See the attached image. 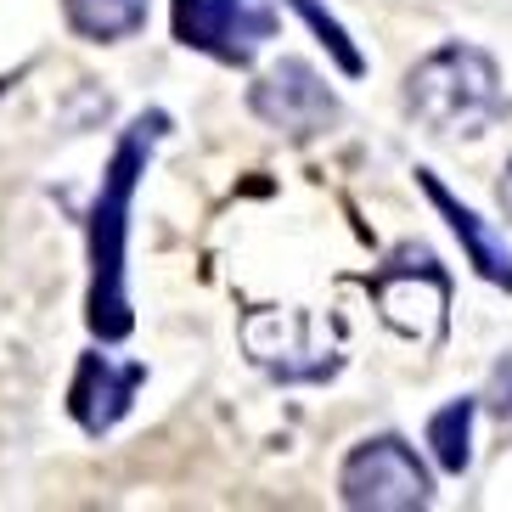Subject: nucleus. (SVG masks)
<instances>
[{
    "label": "nucleus",
    "instance_id": "1",
    "mask_svg": "<svg viewBox=\"0 0 512 512\" xmlns=\"http://www.w3.org/2000/svg\"><path fill=\"white\" fill-rule=\"evenodd\" d=\"M169 130V113H141L130 130H124L119 152L102 175V192L91 203V332L119 344L130 338L136 316H130V293H124V237H130V197H136V181L147 169V152L158 147V136Z\"/></svg>",
    "mask_w": 512,
    "mask_h": 512
},
{
    "label": "nucleus",
    "instance_id": "2",
    "mask_svg": "<svg viewBox=\"0 0 512 512\" xmlns=\"http://www.w3.org/2000/svg\"><path fill=\"white\" fill-rule=\"evenodd\" d=\"M406 113L428 136H484L507 113L496 57L467 40L428 51L406 74Z\"/></svg>",
    "mask_w": 512,
    "mask_h": 512
},
{
    "label": "nucleus",
    "instance_id": "3",
    "mask_svg": "<svg viewBox=\"0 0 512 512\" xmlns=\"http://www.w3.org/2000/svg\"><path fill=\"white\" fill-rule=\"evenodd\" d=\"M377 316L389 321L400 338H411L417 349H434L451 327V282L439 271V259L422 242H400L389 254V265L377 276H366Z\"/></svg>",
    "mask_w": 512,
    "mask_h": 512
},
{
    "label": "nucleus",
    "instance_id": "4",
    "mask_svg": "<svg viewBox=\"0 0 512 512\" xmlns=\"http://www.w3.org/2000/svg\"><path fill=\"white\" fill-rule=\"evenodd\" d=\"M242 349L259 372L282 377V383H327L344 366L338 332L316 310H248L242 316Z\"/></svg>",
    "mask_w": 512,
    "mask_h": 512
},
{
    "label": "nucleus",
    "instance_id": "5",
    "mask_svg": "<svg viewBox=\"0 0 512 512\" xmlns=\"http://www.w3.org/2000/svg\"><path fill=\"white\" fill-rule=\"evenodd\" d=\"M338 496L355 512H417L434 501V479L400 434H377L344 456Z\"/></svg>",
    "mask_w": 512,
    "mask_h": 512
},
{
    "label": "nucleus",
    "instance_id": "6",
    "mask_svg": "<svg viewBox=\"0 0 512 512\" xmlns=\"http://www.w3.org/2000/svg\"><path fill=\"white\" fill-rule=\"evenodd\" d=\"M276 34L271 0H175V40L203 57L248 68Z\"/></svg>",
    "mask_w": 512,
    "mask_h": 512
},
{
    "label": "nucleus",
    "instance_id": "7",
    "mask_svg": "<svg viewBox=\"0 0 512 512\" xmlns=\"http://www.w3.org/2000/svg\"><path fill=\"white\" fill-rule=\"evenodd\" d=\"M248 107H254L259 124H271L276 136H287V141H310V136H321L327 124H338V96L327 91V79H321L304 57L276 62L271 74L254 85Z\"/></svg>",
    "mask_w": 512,
    "mask_h": 512
},
{
    "label": "nucleus",
    "instance_id": "8",
    "mask_svg": "<svg viewBox=\"0 0 512 512\" xmlns=\"http://www.w3.org/2000/svg\"><path fill=\"white\" fill-rule=\"evenodd\" d=\"M147 383V366L130 361H107V355H79V372H74V389H68V411L85 434H107V428H119L136 389Z\"/></svg>",
    "mask_w": 512,
    "mask_h": 512
},
{
    "label": "nucleus",
    "instance_id": "9",
    "mask_svg": "<svg viewBox=\"0 0 512 512\" xmlns=\"http://www.w3.org/2000/svg\"><path fill=\"white\" fill-rule=\"evenodd\" d=\"M417 186H422L428 197H434V209L445 214V220H451V231L467 242V254H473V271H479L484 282H496V287H512V254H507V242L490 237L479 214L462 209V203H456V197L445 192V186H439L434 169H417Z\"/></svg>",
    "mask_w": 512,
    "mask_h": 512
},
{
    "label": "nucleus",
    "instance_id": "10",
    "mask_svg": "<svg viewBox=\"0 0 512 512\" xmlns=\"http://www.w3.org/2000/svg\"><path fill=\"white\" fill-rule=\"evenodd\" d=\"M62 12H68V29L96 46H113L147 29V0H62Z\"/></svg>",
    "mask_w": 512,
    "mask_h": 512
},
{
    "label": "nucleus",
    "instance_id": "11",
    "mask_svg": "<svg viewBox=\"0 0 512 512\" xmlns=\"http://www.w3.org/2000/svg\"><path fill=\"white\" fill-rule=\"evenodd\" d=\"M428 445H434L445 473H467V462H473V400H451L445 411H434Z\"/></svg>",
    "mask_w": 512,
    "mask_h": 512
},
{
    "label": "nucleus",
    "instance_id": "12",
    "mask_svg": "<svg viewBox=\"0 0 512 512\" xmlns=\"http://www.w3.org/2000/svg\"><path fill=\"white\" fill-rule=\"evenodd\" d=\"M287 6H293V12H299L304 23H310V29H316V40L332 51V62H338L344 74H366V57H361L355 46H349L344 23H338V17H332L327 6H321V0H287Z\"/></svg>",
    "mask_w": 512,
    "mask_h": 512
},
{
    "label": "nucleus",
    "instance_id": "13",
    "mask_svg": "<svg viewBox=\"0 0 512 512\" xmlns=\"http://www.w3.org/2000/svg\"><path fill=\"white\" fill-rule=\"evenodd\" d=\"M484 400H490V411H496V417H512V355L496 366V372H490V394H484Z\"/></svg>",
    "mask_w": 512,
    "mask_h": 512
},
{
    "label": "nucleus",
    "instance_id": "14",
    "mask_svg": "<svg viewBox=\"0 0 512 512\" xmlns=\"http://www.w3.org/2000/svg\"><path fill=\"white\" fill-rule=\"evenodd\" d=\"M496 203H501V214L512 220V164L501 169V186H496Z\"/></svg>",
    "mask_w": 512,
    "mask_h": 512
}]
</instances>
